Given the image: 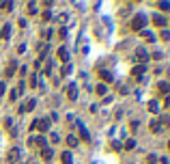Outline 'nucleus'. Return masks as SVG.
<instances>
[{
  "mask_svg": "<svg viewBox=\"0 0 170 164\" xmlns=\"http://www.w3.org/2000/svg\"><path fill=\"white\" fill-rule=\"evenodd\" d=\"M47 127H50V121H47V119L37 121V130H39V132H47Z\"/></svg>",
  "mask_w": 170,
  "mask_h": 164,
  "instance_id": "nucleus-9",
  "label": "nucleus"
},
{
  "mask_svg": "<svg viewBox=\"0 0 170 164\" xmlns=\"http://www.w3.org/2000/svg\"><path fill=\"white\" fill-rule=\"evenodd\" d=\"M28 13H30V15H35V13H37V4H35V2H30V4H28Z\"/></svg>",
  "mask_w": 170,
  "mask_h": 164,
  "instance_id": "nucleus-26",
  "label": "nucleus"
},
{
  "mask_svg": "<svg viewBox=\"0 0 170 164\" xmlns=\"http://www.w3.org/2000/svg\"><path fill=\"white\" fill-rule=\"evenodd\" d=\"M80 136H82V140H90V136H88L86 127H80Z\"/></svg>",
  "mask_w": 170,
  "mask_h": 164,
  "instance_id": "nucleus-23",
  "label": "nucleus"
},
{
  "mask_svg": "<svg viewBox=\"0 0 170 164\" xmlns=\"http://www.w3.org/2000/svg\"><path fill=\"white\" fill-rule=\"evenodd\" d=\"M136 58H138V63H140V65H144V63H146V58H149L146 50H144V48H138V50H136Z\"/></svg>",
  "mask_w": 170,
  "mask_h": 164,
  "instance_id": "nucleus-3",
  "label": "nucleus"
},
{
  "mask_svg": "<svg viewBox=\"0 0 170 164\" xmlns=\"http://www.w3.org/2000/svg\"><path fill=\"white\" fill-rule=\"evenodd\" d=\"M67 145H69V147H76V145H78V138H76V136H67Z\"/></svg>",
  "mask_w": 170,
  "mask_h": 164,
  "instance_id": "nucleus-22",
  "label": "nucleus"
},
{
  "mask_svg": "<svg viewBox=\"0 0 170 164\" xmlns=\"http://www.w3.org/2000/svg\"><path fill=\"white\" fill-rule=\"evenodd\" d=\"M144 26H146V17H144L142 13L133 15V20H131V28H133V30H142Z\"/></svg>",
  "mask_w": 170,
  "mask_h": 164,
  "instance_id": "nucleus-1",
  "label": "nucleus"
},
{
  "mask_svg": "<svg viewBox=\"0 0 170 164\" xmlns=\"http://www.w3.org/2000/svg\"><path fill=\"white\" fill-rule=\"evenodd\" d=\"M127 151H133L136 149V143H133V138H129V140H125V145H123Z\"/></svg>",
  "mask_w": 170,
  "mask_h": 164,
  "instance_id": "nucleus-19",
  "label": "nucleus"
},
{
  "mask_svg": "<svg viewBox=\"0 0 170 164\" xmlns=\"http://www.w3.org/2000/svg\"><path fill=\"white\" fill-rule=\"evenodd\" d=\"M157 162V158H155V156H149V158H146V164H155Z\"/></svg>",
  "mask_w": 170,
  "mask_h": 164,
  "instance_id": "nucleus-34",
  "label": "nucleus"
},
{
  "mask_svg": "<svg viewBox=\"0 0 170 164\" xmlns=\"http://www.w3.org/2000/svg\"><path fill=\"white\" fill-rule=\"evenodd\" d=\"M110 149H112V151H121V149H123V145H121V143H116V140H114V143H112V145H110Z\"/></svg>",
  "mask_w": 170,
  "mask_h": 164,
  "instance_id": "nucleus-24",
  "label": "nucleus"
},
{
  "mask_svg": "<svg viewBox=\"0 0 170 164\" xmlns=\"http://www.w3.org/2000/svg\"><path fill=\"white\" fill-rule=\"evenodd\" d=\"M149 110H151V112H153V115H155V112H157V110H159V104H157V102H155V99H151V102H149Z\"/></svg>",
  "mask_w": 170,
  "mask_h": 164,
  "instance_id": "nucleus-18",
  "label": "nucleus"
},
{
  "mask_svg": "<svg viewBox=\"0 0 170 164\" xmlns=\"http://www.w3.org/2000/svg\"><path fill=\"white\" fill-rule=\"evenodd\" d=\"M17 160H20V149H15V147H13V149L7 153V162H9V164H15Z\"/></svg>",
  "mask_w": 170,
  "mask_h": 164,
  "instance_id": "nucleus-2",
  "label": "nucleus"
},
{
  "mask_svg": "<svg viewBox=\"0 0 170 164\" xmlns=\"http://www.w3.org/2000/svg\"><path fill=\"white\" fill-rule=\"evenodd\" d=\"M140 33H142V37H144V39H146V41H151V43L155 41V35H153L151 30H140Z\"/></svg>",
  "mask_w": 170,
  "mask_h": 164,
  "instance_id": "nucleus-16",
  "label": "nucleus"
},
{
  "mask_svg": "<svg viewBox=\"0 0 170 164\" xmlns=\"http://www.w3.org/2000/svg\"><path fill=\"white\" fill-rule=\"evenodd\" d=\"M60 160H63V164H73V156H71L69 151H63V156H60Z\"/></svg>",
  "mask_w": 170,
  "mask_h": 164,
  "instance_id": "nucleus-10",
  "label": "nucleus"
},
{
  "mask_svg": "<svg viewBox=\"0 0 170 164\" xmlns=\"http://www.w3.org/2000/svg\"><path fill=\"white\" fill-rule=\"evenodd\" d=\"M41 158H43V160H45V162H50V160L54 158V151L45 147V149H41Z\"/></svg>",
  "mask_w": 170,
  "mask_h": 164,
  "instance_id": "nucleus-7",
  "label": "nucleus"
},
{
  "mask_svg": "<svg viewBox=\"0 0 170 164\" xmlns=\"http://www.w3.org/2000/svg\"><path fill=\"white\" fill-rule=\"evenodd\" d=\"M149 127H151V132H153V134H159V132H162V123H159V121H151Z\"/></svg>",
  "mask_w": 170,
  "mask_h": 164,
  "instance_id": "nucleus-13",
  "label": "nucleus"
},
{
  "mask_svg": "<svg viewBox=\"0 0 170 164\" xmlns=\"http://www.w3.org/2000/svg\"><path fill=\"white\" fill-rule=\"evenodd\" d=\"M168 104H170V93L166 95V106H168Z\"/></svg>",
  "mask_w": 170,
  "mask_h": 164,
  "instance_id": "nucleus-38",
  "label": "nucleus"
},
{
  "mask_svg": "<svg viewBox=\"0 0 170 164\" xmlns=\"http://www.w3.org/2000/svg\"><path fill=\"white\" fill-rule=\"evenodd\" d=\"M162 39H164V41H170V30H162Z\"/></svg>",
  "mask_w": 170,
  "mask_h": 164,
  "instance_id": "nucleus-31",
  "label": "nucleus"
},
{
  "mask_svg": "<svg viewBox=\"0 0 170 164\" xmlns=\"http://www.w3.org/2000/svg\"><path fill=\"white\" fill-rule=\"evenodd\" d=\"M168 149H170V140H168Z\"/></svg>",
  "mask_w": 170,
  "mask_h": 164,
  "instance_id": "nucleus-39",
  "label": "nucleus"
},
{
  "mask_svg": "<svg viewBox=\"0 0 170 164\" xmlns=\"http://www.w3.org/2000/svg\"><path fill=\"white\" fill-rule=\"evenodd\" d=\"M95 91H97V95H106L108 86H106V84H97V89H95Z\"/></svg>",
  "mask_w": 170,
  "mask_h": 164,
  "instance_id": "nucleus-20",
  "label": "nucleus"
},
{
  "mask_svg": "<svg viewBox=\"0 0 170 164\" xmlns=\"http://www.w3.org/2000/svg\"><path fill=\"white\" fill-rule=\"evenodd\" d=\"M15 71H17V63H9L7 69H4V78H13Z\"/></svg>",
  "mask_w": 170,
  "mask_h": 164,
  "instance_id": "nucleus-5",
  "label": "nucleus"
},
{
  "mask_svg": "<svg viewBox=\"0 0 170 164\" xmlns=\"http://www.w3.org/2000/svg\"><path fill=\"white\" fill-rule=\"evenodd\" d=\"M159 91H162V93H170V86L166 82H162V84H159Z\"/></svg>",
  "mask_w": 170,
  "mask_h": 164,
  "instance_id": "nucleus-28",
  "label": "nucleus"
},
{
  "mask_svg": "<svg viewBox=\"0 0 170 164\" xmlns=\"http://www.w3.org/2000/svg\"><path fill=\"white\" fill-rule=\"evenodd\" d=\"M4 91H7V86H4V82H0V95H4Z\"/></svg>",
  "mask_w": 170,
  "mask_h": 164,
  "instance_id": "nucleus-37",
  "label": "nucleus"
},
{
  "mask_svg": "<svg viewBox=\"0 0 170 164\" xmlns=\"http://www.w3.org/2000/svg\"><path fill=\"white\" fill-rule=\"evenodd\" d=\"M67 97H69L71 102L78 99V86H76V84H69V86H67Z\"/></svg>",
  "mask_w": 170,
  "mask_h": 164,
  "instance_id": "nucleus-6",
  "label": "nucleus"
},
{
  "mask_svg": "<svg viewBox=\"0 0 170 164\" xmlns=\"http://www.w3.org/2000/svg\"><path fill=\"white\" fill-rule=\"evenodd\" d=\"M43 74H45V76H50V74H52V63H47V65H45V69H43Z\"/></svg>",
  "mask_w": 170,
  "mask_h": 164,
  "instance_id": "nucleus-30",
  "label": "nucleus"
},
{
  "mask_svg": "<svg viewBox=\"0 0 170 164\" xmlns=\"http://www.w3.org/2000/svg\"><path fill=\"white\" fill-rule=\"evenodd\" d=\"M58 58H60L63 63L69 61V52H67V48H60V50H58Z\"/></svg>",
  "mask_w": 170,
  "mask_h": 164,
  "instance_id": "nucleus-12",
  "label": "nucleus"
},
{
  "mask_svg": "<svg viewBox=\"0 0 170 164\" xmlns=\"http://www.w3.org/2000/svg\"><path fill=\"white\" fill-rule=\"evenodd\" d=\"M9 9H13V4L7 2V0H2V2H0V11H9Z\"/></svg>",
  "mask_w": 170,
  "mask_h": 164,
  "instance_id": "nucleus-21",
  "label": "nucleus"
},
{
  "mask_svg": "<svg viewBox=\"0 0 170 164\" xmlns=\"http://www.w3.org/2000/svg\"><path fill=\"white\" fill-rule=\"evenodd\" d=\"M17 52H20V54H24V52H26V45H24V43H22V45H17Z\"/></svg>",
  "mask_w": 170,
  "mask_h": 164,
  "instance_id": "nucleus-36",
  "label": "nucleus"
},
{
  "mask_svg": "<svg viewBox=\"0 0 170 164\" xmlns=\"http://www.w3.org/2000/svg\"><path fill=\"white\" fill-rule=\"evenodd\" d=\"M153 24H155V26H166V20H164L162 15H153Z\"/></svg>",
  "mask_w": 170,
  "mask_h": 164,
  "instance_id": "nucleus-15",
  "label": "nucleus"
},
{
  "mask_svg": "<svg viewBox=\"0 0 170 164\" xmlns=\"http://www.w3.org/2000/svg\"><path fill=\"white\" fill-rule=\"evenodd\" d=\"M99 78H101L103 82H112V80H114V76H112L110 71H103V69L99 71Z\"/></svg>",
  "mask_w": 170,
  "mask_h": 164,
  "instance_id": "nucleus-8",
  "label": "nucleus"
},
{
  "mask_svg": "<svg viewBox=\"0 0 170 164\" xmlns=\"http://www.w3.org/2000/svg\"><path fill=\"white\" fill-rule=\"evenodd\" d=\"M37 84H39V82H37V76H35V74H33V76H30V86H33V89H35V86H37Z\"/></svg>",
  "mask_w": 170,
  "mask_h": 164,
  "instance_id": "nucleus-32",
  "label": "nucleus"
},
{
  "mask_svg": "<svg viewBox=\"0 0 170 164\" xmlns=\"http://www.w3.org/2000/svg\"><path fill=\"white\" fill-rule=\"evenodd\" d=\"M157 7H159L162 11H170V2H159Z\"/></svg>",
  "mask_w": 170,
  "mask_h": 164,
  "instance_id": "nucleus-29",
  "label": "nucleus"
},
{
  "mask_svg": "<svg viewBox=\"0 0 170 164\" xmlns=\"http://www.w3.org/2000/svg\"><path fill=\"white\" fill-rule=\"evenodd\" d=\"M35 106H37V102H35V99H30L26 106H22V108H20V112H28V110H33Z\"/></svg>",
  "mask_w": 170,
  "mask_h": 164,
  "instance_id": "nucleus-14",
  "label": "nucleus"
},
{
  "mask_svg": "<svg viewBox=\"0 0 170 164\" xmlns=\"http://www.w3.org/2000/svg\"><path fill=\"white\" fill-rule=\"evenodd\" d=\"M63 76H69L71 74V65H63V71H60Z\"/></svg>",
  "mask_w": 170,
  "mask_h": 164,
  "instance_id": "nucleus-27",
  "label": "nucleus"
},
{
  "mask_svg": "<svg viewBox=\"0 0 170 164\" xmlns=\"http://www.w3.org/2000/svg\"><path fill=\"white\" fill-rule=\"evenodd\" d=\"M35 145H39L41 149H45V147H47V140H45V136H39V138H35Z\"/></svg>",
  "mask_w": 170,
  "mask_h": 164,
  "instance_id": "nucleus-17",
  "label": "nucleus"
},
{
  "mask_svg": "<svg viewBox=\"0 0 170 164\" xmlns=\"http://www.w3.org/2000/svg\"><path fill=\"white\" fill-rule=\"evenodd\" d=\"M159 123H168V125H170V117H168V115H162V121H159Z\"/></svg>",
  "mask_w": 170,
  "mask_h": 164,
  "instance_id": "nucleus-35",
  "label": "nucleus"
},
{
  "mask_svg": "<svg viewBox=\"0 0 170 164\" xmlns=\"http://www.w3.org/2000/svg\"><path fill=\"white\" fill-rule=\"evenodd\" d=\"M41 37H43V39H50V37H52V30H50V28H43V30H41Z\"/></svg>",
  "mask_w": 170,
  "mask_h": 164,
  "instance_id": "nucleus-25",
  "label": "nucleus"
},
{
  "mask_svg": "<svg viewBox=\"0 0 170 164\" xmlns=\"http://www.w3.org/2000/svg\"><path fill=\"white\" fill-rule=\"evenodd\" d=\"M146 71V65H138V67H133L131 69V76L136 78V80H142V74Z\"/></svg>",
  "mask_w": 170,
  "mask_h": 164,
  "instance_id": "nucleus-4",
  "label": "nucleus"
},
{
  "mask_svg": "<svg viewBox=\"0 0 170 164\" xmlns=\"http://www.w3.org/2000/svg\"><path fill=\"white\" fill-rule=\"evenodd\" d=\"M9 35H11V26L7 24V26L0 28V39H9Z\"/></svg>",
  "mask_w": 170,
  "mask_h": 164,
  "instance_id": "nucleus-11",
  "label": "nucleus"
},
{
  "mask_svg": "<svg viewBox=\"0 0 170 164\" xmlns=\"http://www.w3.org/2000/svg\"><path fill=\"white\" fill-rule=\"evenodd\" d=\"M9 99L15 102V99H17V91H11V93H9Z\"/></svg>",
  "mask_w": 170,
  "mask_h": 164,
  "instance_id": "nucleus-33",
  "label": "nucleus"
}]
</instances>
